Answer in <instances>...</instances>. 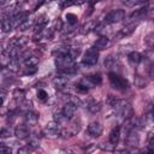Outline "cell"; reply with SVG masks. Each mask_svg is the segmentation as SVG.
<instances>
[{
    "instance_id": "obj_38",
    "label": "cell",
    "mask_w": 154,
    "mask_h": 154,
    "mask_svg": "<svg viewBox=\"0 0 154 154\" xmlns=\"http://www.w3.org/2000/svg\"><path fill=\"white\" fill-rule=\"evenodd\" d=\"M153 117H154V108H153Z\"/></svg>"
},
{
    "instance_id": "obj_31",
    "label": "cell",
    "mask_w": 154,
    "mask_h": 154,
    "mask_svg": "<svg viewBox=\"0 0 154 154\" xmlns=\"http://www.w3.org/2000/svg\"><path fill=\"white\" fill-rule=\"evenodd\" d=\"M83 1H78V0H66L64 1V6H72V5H78Z\"/></svg>"
},
{
    "instance_id": "obj_19",
    "label": "cell",
    "mask_w": 154,
    "mask_h": 154,
    "mask_svg": "<svg viewBox=\"0 0 154 154\" xmlns=\"http://www.w3.org/2000/svg\"><path fill=\"white\" fill-rule=\"evenodd\" d=\"M85 107L88 108V111H89L90 113H97V112H100V109H101V103L91 99V100H89V101L85 103Z\"/></svg>"
},
{
    "instance_id": "obj_26",
    "label": "cell",
    "mask_w": 154,
    "mask_h": 154,
    "mask_svg": "<svg viewBox=\"0 0 154 154\" xmlns=\"http://www.w3.org/2000/svg\"><path fill=\"white\" fill-rule=\"evenodd\" d=\"M66 19H67V23L71 24V25H75L77 23V16H75L73 13H67Z\"/></svg>"
},
{
    "instance_id": "obj_37",
    "label": "cell",
    "mask_w": 154,
    "mask_h": 154,
    "mask_svg": "<svg viewBox=\"0 0 154 154\" xmlns=\"http://www.w3.org/2000/svg\"><path fill=\"white\" fill-rule=\"evenodd\" d=\"M23 1H26V0H18V2H23Z\"/></svg>"
},
{
    "instance_id": "obj_13",
    "label": "cell",
    "mask_w": 154,
    "mask_h": 154,
    "mask_svg": "<svg viewBox=\"0 0 154 154\" xmlns=\"http://www.w3.org/2000/svg\"><path fill=\"white\" fill-rule=\"evenodd\" d=\"M37 120H38V114L31 109L26 111L25 112V116H24V122L28 126H34L37 124Z\"/></svg>"
},
{
    "instance_id": "obj_10",
    "label": "cell",
    "mask_w": 154,
    "mask_h": 154,
    "mask_svg": "<svg viewBox=\"0 0 154 154\" xmlns=\"http://www.w3.org/2000/svg\"><path fill=\"white\" fill-rule=\"evenodd\" d=\"M14 135L19 140H24V138H28L29 135H30V131H29V128L26 124H19L16 126L14 129Z\"/></svg>"
},
{
    "instance_id": "obj_18",
    "label": "cell",
    "mask_w": 154,
    "mask_h": 154,
    "mask_svg": "<svg viewBox=\"0 0 154 154\" xmlns=\"http://www.w3.org/2000/svg\"><path fill=\"white\" fill-rule=\"evenodd\" d=\"M35 20H36V19H35L32 16H30V14H29V16L25 18V20H24V22H23V23H22V24L18 26V29H19L20 31H25V30H28L29 28L34 26Z\"/></svg>"
},
{
    "instance_id": "obj_25",
    "label": "cell",
    "mask_w": 154,
    "mask_h": 154,
    "mask_svg": "<svg viewBox=\"0 0 154 154\" xmlns=\"http://www.w3.org/2000/svg\"><path fill=\"white\" fill-rule=\"evenodd\" d=\"M122 1L128 7H132V6H137V5H141L143 2H147V0H122Z\"/></svg>"
},
{
    "instance_id": "obj_15",
    "label": "cell",
    "mask_w": 154,
    "mask_h": 154,
    "mask_svg": "<svg viewBox=\"0 0 154 154\" xmlns=\"http://www.w3.org/2000/svg\"><path fill=\"white\" fill-rule=\"evenodd\" d=\"M13 28H14V25L12 23L11 16H2V19H1V30H2V32H10Z\"/></svg>"
},
{
    "instance_id": "obj_17",
    "label": "cell",
    "mask_w": 154,
    "mask_h": 154,
    "mask_svg": "<svg viewBox=\"0 0 154 154\" xmlns=\"http://www.w3.org/2000/svg\"><path fill=\"white\" fill-rule=\"evenodd\" d=\"M109 143L112 146H116L118 142H119V138H120V128L119 126H116L111 132H109Z\"/></svg>"
},
{
    "instance_id": "obj_7",
    "label": "cell",
    "mask_w": 154,
    "mask_h": 154,
    "mask_svg": "<svg viewBox=\"0 0 154 154\" xmlns=\"http://www.w3.org/2000/svg\"><path fill=\"white\" fill-rule=\"evenodd\" d=\"M125 143H126V146H129V147H137V146H138V143H140V135H138L137 129H131V130L126 134Z\"/></svg>"
},
{
    "instance_id": "obj_28",
    "label": "cell",
    "mask_w": 154,
    "mask_h": 154,
    "mask_svg": "<svg viewBox=\"0 0 154 154\" xmlns=\"http://www.w3.org/2000/svg\"><path fill=\"white\" fill-rule=\"evenodd\" d=\"M37 97H38L40 100H42V101H46V100L48 99V93H47L46 90H43V89H38V91H37Z\"/></svg>"
},
{
    "instance_id": "obj_29",
    "label": "cell",
    "mask_w": 154,
    "mask_h": 154,
    "mask_svg": "<svg viewBox=\"0 0 154 154\" xmlns=\"http://www.w3.org/2000/svg\"><path fill=\"white\" fill-rule=\"evenodd\" d=\"M0 136H1V138H7V137H10V136H11V129H10V128H2Z\"/></svg>"
},
{
    "instance_id": "obj_2",
    "label": "cell",
    "mask_w": 154,
    "mask_h": 154,
    "mask_svg": "<svg viewBox=\"0 0 154 154\" xmlns=\"http://www.w3.org/2000/svg\"><path fill=\"white\" fill-rule=\"evenodd\" d=\"M97 60H99V49H96L95 47H91V48H88L83 54L82 64L84 66H93L97 63Z\"/></svg>"
},
{
    "instance_id": "obj_4",
    "label": "cell",
    "mask_w": 154,
    "mask_h": 154,
    "mask_svg": "<svg viewBox=\"0 0 154 154\" xmlns=\"http://www.w3.org/2000/svg\"><path fill=\"white\" fill-rule=\"evenodd\" d=\"M153 12H154V4H148L144 7H141V8L136 10L135 12H132L131 16H130V19L131 20H135V19L140 20L144 16H148L149 13H153Z\"/></svg>"
},
{
    "instance_id": "obj_11",
    "label": "cell",
    "mask_w": 154,
    "mask_h": 154,
    "mask_svg": "<svg viewBox=\"0 0 154 154\" xmlns=\"http://www.w3.org/2000/svg\"><path fill=\"white\" fill-rule=\"evenodd\" d=\"M88 134L91 137H99L102 134V125L99 122H93L88 125Z\"/></svg>"
},
{
    "instance_id": "obj_33",
    "label": "cell",
    "mask_w": 154,
    "mask_h": 154,
    "mask_svg": "<svg viewBox=\"0 0 154 154\" xmlns=\"http://www.w3.org/2000/svg\"><path fill=\"white\" fill-rule=\"evenodd\" d=\"M30 150H31V148H30V146L28 144L26 147L19 148V149H18V153H28V152H30Z\"/></svg>"
},
{
    "instance_id": "obj_23",
    "label": "cell",
    "mask_w": 154,
    "mask_h": 154,
    "mask_svg": "<svg viewBox=\"0 0 154 154\" xmlns=\"http://www.w3.org/2000/svg\"><path fill=\"white\" fill-rule=\"evenodd\" d=\"M105 66L107 67V69H113V67H116L118 64H119V61H118V59H117V57H114L113 54H111V55H108L106 59H105Z\"/></svg>"
},
{
    "instance_id": "obj_6",
    "label": "cell",
    "mask_w": 154,
    "mask_h": 154,
    "mask_svg": "<svg viewBox=\"0 0 154 154\" xmlns=\"http://www.w3.org/2000/svg\"><path fill=\"white\" fill-rule=\"evenodd\" d=\"M45 132L47 136L57 137V136H60L63 134V130L60 129V124L58 122L53 120V122L47 123V125L45 126Z\"/></svg>"
},
{
    "instance_id": "obj_12",
    "label": "cell",
    "mask_w": 154,
    "mask_h": 154,
    "mask_svg": "<svg viewBox=\"0 0 154 154\" xmlns=\"http://www.w3.org/2000/svg\"><path fill=\"white\" fill-rule=\"evenodd\" d=\"M137 28V22H132V23H129L128 25H125L124 28H122L119 30V32L117 34V37L118 38H122V37H125V36H129L130 34H132L135 31V29Z\"/></svg>"
},
{
    "instance_id": "obj_3",
    "label": "cell",
    "mask_w": 154,
    "mask_h": 154,
    "mask_svg": "<svg viewBox=\"0 0 154 154\" xmlns=\"http://www.w3.org/2000/svg\"><path fill=\"white\" fill-rule=\"evenodd\" d=\"M108 78H109V83L114 88V89H118V90H124L129 87V83L125 78H123L122 76H119L118 73L116 72H109L108 75Z\"/></svg>"
},
{
    "instance_id": "obj_32",
    "label": "cell",
    "mask_w": 154,
    "mask_h": 154,
    "mask_svg": "<svg viewBox=\"0 0 154 154\" xmlns=\"http://www.w3.org/2000/svg\"><path fill=\"white\" fill-rule=\"evenodd\" d=\"M12 152V149L10 148V147H6L4 143L1 144V147H0V153H2V154H5V153H7V154H10Z\"/></svg>"
},
{
    "instance_id": "obj_35",
    "label": "cell",
    "mask_w": 154,
    "mask_h": 154,
    "mask_svg": "<svg viewBox=\"0 0 154 154\" xmlns=\"http://www.w3.org/2000/svg\"><path fill=\"white\" fill-rule=\"evenodd\" d=\"M149 147L154 148V135H152V137L149 138Z\"/></svg>"
},
{
    "instance_id": "obj_22",
    "label": "cell",
    "mask_w": 154,
    "mask_h": 154,
    "mask_svg": "<svg viewBox=\"0 0 154 154\" xmlns=\"http://www.w3.org/2000/svg\"><path fill=\"white\" fill-rule=\"evenodd\" d=\"M128 60L130 64L132 65H138L141 61H142V55L138 53V52H131L129 55H128Z\"/></svg>"
},
{
    "instance_id": "obj_30",
    "label": "cell",
    "mask_w": 154,
    "mask_h": 154,
    "mask_svg": "<svg viewBox=\"0 0 154 154\" xmlns=\"http://www.w3.org/2000/svg\"><path fill=\"white\" fill-rule=\"evenodd\" d=\"M136 85L140 87V88H144L147 85V82L141 77V76H137L136 77Z\"/></svg>"
},
{
    "instance_id": "obj_24",
    "label": "cell",
    "mask_w": 154,
    "mask_h": 154,
    "mask_svg": "<svg viewBox=\"0 0 154 154\" xmlns=\"http://www.w3.org/2000/svg\"><path fill=\"white\" fill-rule=\"evenodd\" d=\"M87 79L91 83V85H99L101 83V75L100 73H94V75H90V76H87Z\"/></svg>"
},
{
    "instance_id": "obj_34",
    "label": "cell",
    "mask_w": 154,
    "mask_h": 154,
    "mask_svg": "<svg viewBox=\"0 0 154 154\" xmlns=\"http://www.w3.org/2000/svg\"><path fill=\"white\" fill-rule=\"evenodd\" d=\"M5 97H6V91H5V89L2 88L1 89V103L4 105V102H5Z\"/></svg>"
},
{
    "instance_id": "obj_16",
    "label": "cell",
    "mask_w": 154,
    "mask_h": 154,
    "mask_svg": "<svg viewBox=\"0 0 154 154\" xmlns=\"http://www.w3.org/2000/svg\"><path fill=\"white\" fill-rule=\"evenodd\" d=\"M23 61H24L25 67H36V66L38 65L40 59H38L35 54H25Z\"/></svg>"
},
{
    "instance_id": "obj_8",
    "label": "cell",
    "mask_w": 154,
    "mask_h": 154,
    "mask_svg": "<svg viewBox=\"0 0 154 154\" xmlns=\"http://www.w3.org/2000/svg\"><path fill=\"white\" fill-rule=\"evenodd\" d=\"M77 105L76 103H73V102H71V101H67L64 106H63V108H61V112H63V114L67 118V119H72L73 117H75V114H76V112H77Z\"/></svg>"
},
{
    "instance_id": "obj_1",
    "label": "cell",
    "mask_w": 154,
    "mask_h": 154,
    "mask_svg": "<svg viewBox=\"0 0 154 154\" xmlns=\"http://www.w3.org/2000/svg\"><path fill=\"white\" fill-rule=\"evenodd\" d=\"M112 107H113L114 114L118 118H122L124 120L134 116L132 106L126 100H114V102L112 103Z\"/></svg>"
},
{
    "instance_id": "obj_14",
    "label": "cell",
    "mask_w": 154,
    "mask_h": 154,
    "mask_svg": "<svg viewBox=\"0 0 154 154\" xmlns=\"http://www.w3.org/2000/svg\"><path fill=\"white\" fill-rule=\"evenodd\" d=\"M67 82H69V76L65 73H61V72L59 75H57L53 79V83L58 89H63L67 84Z\"/></svg>"
},
{
    "instance_id": "obj_36",
    "label": "cell",
    "mask_w": 154,
    "mask_h": 154,
    "mask_svg": "<svg viewBox=\"0 0 154 154\" xmlns=\"http://www.w3.org/2000/svg\"><path fill=\"white\" fill-rule=\"evenodd\" d=\"M8 1H10V0H1V6L4 7V6H5V5L8 2Z\"/></svg>"
},
{
    "instance_id": "obj_9",
    "label": "cell",
    "mask_w": 154,
    "mask_h": 154,
    "mask_svg": "<svg viewBox=\"0 0 154 154\" xmlns=\"http://www.w3.org/2000/svg\"><path fill=\"white\" fill-rule=\"evenodd\" d=\"M47 23H48V18H47L46 14H41L38 18H36L35 24H34V32H35V35L41 34L46 29Z\"/></svg>"
},
{
    "instance_id": "obj_5",
    "label": "cell",
    "mask_w": 154,
    "mask_h": 154,
    "mask_svg": "<svg viewBox=\"0 0 154 154\" xmlns=\"http://www.w3.org/2000/svg\"><path fill=\"white\" fill-rule=\"evenodd\" d=\"M124 17H125V12H124L123 10H119V8H118V10H112V11H109V12L106 14L105 20H106V23H108V24H113V23H118V22L123 20Z\"/></svg>"
},
{
    "instance_id": "obj_20",
    "label": "cell",
    "mask_w": 154,
    "mask_h": 154,
    "mask_svg": "<svg viewBox=\"0 0 154 154\" xmlns=\"http://www.w3.org/2000/svg\"><path fill=\"white\" fill-rule=\"evenodd\" d=\"M108 42H109V40H108L107 36H100V37L95 41L94 47H95L96 49H99V51H102V49H105V48L107 47Z\"/></svg>"
},
{
    "instance_id": "obj_27",
    "label": "cell",
    "mask_w": 154,
    "mask_h": 154,
    "mask_svg": "<svg viewBox=\"0 0 154 154\" xmlns=\"http://www.w3.org/2000/svg\"><path fill=\"white\" fill-rule=\"evenodd\" d=\"M13 95H14V99H16L17 101H22V100L24 99V91H23L22 89H16Z\"/></svg>"
},
{
    "instance_id": "obj_21",
    "label": "cell",
    "mask_w": 154,
    "mask_h": 154,
    "mask_svg": "<svg viewBox=\"0 0 154 154\" xmlns=\"http://www.w3.org/2000/svg\"><path fill=\"white\" fill-rule=\"evenodd\" d=\"M95 29H96V22L95 20H89V22H87L85 24L82 25L79 31H81V34H88V32H90Z\"/></svg>"
}]
</instances>
